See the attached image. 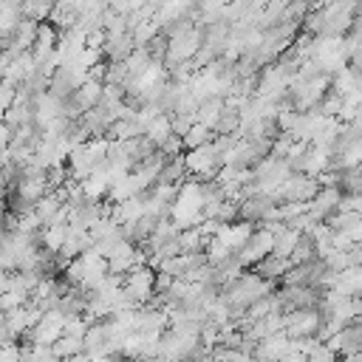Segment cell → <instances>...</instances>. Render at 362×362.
<instances>
[{
  "label": "cell",
  "mask_w": 362,
  "mask_h": 362,
  "mask_svg": "<svg viewBox=\"0 0 362 362\" xmlns=\"http://www.w3.org/2000/svg\"><path fill=\"white\" fill-rule=\"evenodd\" d=\"M51 348H54V354H57L59 359H68V356H76V354H82V351H85V337L62 334Z\"/></svg>",
  "instance_id": "cell-1"
},
{
  "label": "cell",
  "mask_w": 362,
  "mask_h": 362,
  "mask_svg": "<svg viewBox=\"0 0 362 362\" xmlns=\"http://www.w3.org/2000/svg\"><path fill=\"white\" fill-rule=\"evenodd\" d=\"M181 141H184V147H189V150H195V147H201V144H209V141H212V127L195 122V124L181 136Z\"/></svg>",
  "instance_id": "cell-2"
},
{
  "label": "cell",
  "mask_w": 362,
  "mask_h": 362,
  "mask_svg": "<svg viewBox=\"0 0 362 362\" xmlns=\"http://www.w3.org/2000/svg\"><path fill=\"white\" fill-rule=\"evenodd\" d=\"M305 362H337V351L331 345H314L308 354H305Z\"/></svg>",
  "instance_id": "cell-3"
}]
</instances>
